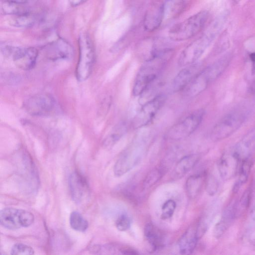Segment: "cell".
I'll use <instances>...</instances> for the list:
<instances>
[{"label": "cell", "instance_id": "cell-41", "mask_svg": "<svg viewBox=\"0 0 255 255\" xmlns=\"http://www.w3.org/2000/svg\"><path fill=\"white\" fill-rule=\"evenodd\" d=\"M254 250L255 251V238L251 243Z\"/></svg>", "mask_w": 255, "mask_h": 255}, {"label": "cell", "instance_id": "cell-26", "mask_svg": "<svg viewBox=\"0 0 255 255\" xmlns=\"http://www.w3.org/2000/svg\"><path fill=\"white\" fill-rule=\"evenodd\" d=\"M252 162L249 158L242 161L239 170V177L233 187V192L237 193L247 181L252 168Z\"/></svg>", "mask_w": 255, "mask_h": 255}, {"label": "cell", "instance_id": "cell-25", "mask_svg": "<svg viewBox=\"0 0 255 255\" xmlns=\"http://www.w3.org/2000/svg\"><path fill=\"white\" fill-rule=\"evenodd\" d=\"M0 11L3 15L12 16L29 12L26 3H20L7 0H1Z\"/></svg>", "mask_w": 255, "mask_h": 255}, {"label": "cell", "instance_id": "cell-3", "mask_svg": "<svg viewBox=\"0 0 255 255\" xmlns=\"http://www.w3.org/2000/svg\"><path fill=\"white\" fill-rule=\"evenodd\" d=\"M209 17L208 11H199L172 26L168 31V36L174 41L189 39L202 30Z\"/></svg>", "mask_w": 255, "mask_h": 255}, {"label": "cell", "instance_id": "cell-20", "mask_svg": "<svg viewBox=\"0 0 255 255\" xmlns=\"http://www.w3.org/2000/svg\"><path fill=\"white\" fill-rule=\"evenodd\" d=\"M235 217V205L229 206L224 211L221 219L214 226L213 232L214 237L216 239L220 238Z\"/></svg>", "mask_w": 255, "mask_h": 255}, {"label": "cell", "instance_id": "cell-42", "mask_svg": "<svg viewBox=\"0 0 255 255\" xmlns=\"http://www.w3.org/2000/svg\"><path fill=\"white\" fill-rule=\"evenodd\" d=\"M238 0V1H239V0Z\"/></svg>", "mask_w": 255, "mask_h": 255}, {"label": "cell", "instance_id": "cell-6", "mask_svg": "<svg viewBox=\"0 0 255 255\" xmlns=\"http://www.w3.org/2000/svg\"><path fill=\"white\" fill-rule=\"evenodd\" d=\"M34 221L33 214L25 210L7 207L0 212V225L8 230H15L28 227Z\"/></svg>", "mask_w": 255, "mask_h": 255}, {"label": "cell", "instance_id": "cell-23", "mask_svg": "<svg viewBox=\"0 0 255 255\" xmlns=\"http://www.w3.org/2000/svg\"><path fill=\"white\" fill-rule=\"evenodd\" d=\"M185 0H165L163 2L164 20L175 18L184 10Z\"/></svg>", "mask_w": 255, "mask_h": 255}, {"label": "cell", "instance_id": "cell-40", "mask_svg": "<svg viewBox=\"0 0 255 255\" xmlns=\"http://www.w3.org/2000/svg\"><path fill=\"white\" fill-rule=\"evenodd\" d=\"M250 90L252 93H255V81L253 82L252 85H251Z\"/></svg>", "mask_w": 255, "mask_h": 255}, {"label": "cell", "instance_id": "cell-12", "mask_svg": "<svg viewBox=\"0 0 255 255\" xmlns=\"http://www.w3.org/2000/svg\"><path fill=\"white\" fill-rule=\"evenodd\" d=\"M72 200L77 204L83 203L88 198L89 189L85 178L78 172L71 173L68 180Z\"/></svg>", "mask_w": 255, "mask_h": 255}, {"label": "cell", "instance_id": "cell-29", "mask_svg": "<svg viewBox=\"0 0 255 255\" xmlns=\"http://www.w3.org/2000/svg\"><path fill=\"white\" fill-rule=\"evenodd\" d=\"M69 222L71 227L74 230L85 232L89 226L88 221L77 211L72 212L70 216Z\"/></svg>", "mask_w": 255, "mask_h": 255}, {"label": "cell", "instance_id": "cell-8", "mask_svg": "<svg viewBox=\"0 0 255 255\" xmlns=\"http://www.w3.org/2000/svg\"><path fill=\"white\" fill-rule=\"evenodd\" d=\"M2 51L4 54L11 56L15 66L23 70H29L35 66L38 54L37 49L34 47L5 46Z\"/></svg>", "mask_w": 255, "mask_h": 255}, {"label": "cell", "instance_id": "cell-27", "mask_svg": "<svg viewBox=\"0 0 255 255\" xmlns=\"http://www.w3.org/2000/svg\"><path fill=\"white\" fill-rule=\"evenodd\" d=\"M127 125L124 122H121L115 126L104 141V144L106 147H111L117 142L126 133Z\"/></svg>", "mask_w": 255, "mask_h": 255}, {"label": "cell", "instance_id": "cell-38", "mask_svg": "<svg viewBox=\"0 0 255 255\" xmlns=\"http://www.w3.org/2000/svg\"><path fill=\"white\" fill-rule=\"evenodd\" d=\"M250 56L253 62V70L255 71V52L251 53Z\"/></svg>", "mask_w": 255, "mask_h": 255}, {"label": "cell", "instance_id": "cell-11", "mask_svg": "<svg viewBox=\"0 0 255 255\" xmlns=\"http://www.w3.org/2000/svg\"><path fill=\"white\" fill-rule=\"evenodd\" d=\"M163 20V2L155 1L149 5L145 12L143 28L147 32L154 31L159 27Z\"/></svg>", "mask_w": 255, "mask_h": 255}, {"label": "cell", "instance_id": "cell-13", "mask_svg": "<svg viewBox=\"0 0 255 255\" xmlns=\"http://www.w3.org/2000/svg\"><path fill=\"white\" fill-rule=\"evenodd\" d=\"M242 161L234 154L232 149L221 157L218 163V169L221 178L225 181L233 178L238 172L240 163Z\"/></svg>", "mask_w": 255, "mask_h": 255}, {"label": "cell", "instance_id": "cell-35", "mask_svg": "<svg viewBox=\"0 0 255 255\" xmlns=\"http://www.w3.org/2000/svg\"><path fill=\"white\" fill-rule=\"evenodd\" d=\"M131 224L129 217L126 215H121L116 220V227L120 231H126L128 230Z\"/></svg>", "mask_w": 255, "mask_h": 255}, {"label": "cell", "instance_id": "cell-37", "mask_svg": "<svg viewBox=\"0 0 255 255\" xmlns=\"http://www.w3.org/2000/svg\"><path fill=\"white\" fill-rule=\"evenodd\" d=\"M87 0H69L70 4L73 7L78 6L84 3Z\"/></svg>", "mask_w": 255, "mask_h": 255}, {"label": "cell", "instance_id": "cell-16", "mask_svg": "<svg viewBox=\"0 0 255 255\" xmlns=\"http://www.w3.org/2000/svg\"><path fill=\"white\" fill-rule=\"evenodd\" d=\"M207 72L206 69H204L196 75L185 89L187 96L194 97L198 95L213 81Z\"/></svg>", "mask_w": 255, "mask_h": 255}, {"label": "cell", "instance_id": "cell-17", "mask_svg": "<svg viewBox=\"0 0 255 255\" xmlns=\"http://www.w3.org/2000/svg\"><path fill=\"white\" fill-rule=\"evenodd\" d=\"M139 159V155L133 151H128L116 162L114 172L116 176H121L129 170Z\"/></svg>", "mask_w": 255, "mask_h": 255}, {"label": "cell", "instance_id": "cell-32", "mask_svg": "<svg viewBox=\"0 0 255 255\" xmlns=\"http://www.w3.org/2000/svg\"><path fill=\"white\" fill-rule=\"evenodd\" d=\"M34 254L33 248L22 243H16L11 248L10 254L12 255H30Z\"/></svg>", "mask_w": 255, "mask_h": 255}, {"label": "cell", "instance_id": "cell-21", "mask_svg": "<svg viewBox=\"0 0 255 255\" xmlns=\"http://www.w3.org/2000/svg\"><path fill=\"white\" fill-rule=\"evenodd\" d=\"M255 149V134H252L240 141L232 149L238 158L242 161L249 158Z\"/></svg>", "mask_w": 255, "mask_h": 255}, {"label": "cell", "instance_id": "cell-5", "mask_svg": "<svg viewBox=\"0 0 255 255\" xmlns=\"http://www.w3.org/2000/svg\"><path fill=\"white\" fill-rule=\"evenodd\" d=\"M246 112L242 110L231 112L222 118L213 127L211 138L214 141L224 139L238 130L244 122Z\"/></svg>", "mask_w": 255, "mask_h": 255}, {"label": "cell", "instance_id": "cell-28", "mask_svg": "<svg viewBox=\"0 0 255 255\" xmlns=\"http://www.w3.org/2000/svg\"><path fill=\"white\" fill-rule=\"evenodd\" d=\"M35 21V16L30 12H28L13 15L10 20V24L14 27L26 28L32 26Z\"/></svg>", "mask_w": 255, "mask_h": 255}, {"label": "cell", "instance_id": "cell-39", "mask_svg": "<svg viewBox=\"0 0 255 255\" xmlns=\"http://www.w3.org/2000/svg\"><path fill=\"white\" fill-rule=\"evenodd\" d=\"M20 3H26L28 1L30 0H7Z\"/></svg>", "mask_w": 255, "mask_h": 255}, {"label": "cell", "instance_id": "cell-4", "mask_svg": "<svg viewBox=\"0 0 255 255\" xmlns=\"http://www.w3.org/2000/svg\"><path fill=\"white\" fill-rule=\"evenodd\" d=\"M78 45L79 54L76 75L79 81H84L91 73L95 52L92 41L86 34H82L79 36Z\"/></svg>", "mask_w": 255, "mask_h": 255}, {"label": "cell", "instance_id": "cell-36", "mask_svg": "<svg viewBox=\"0 0 255 255\" xmlns=\"http://www.w3.org/2000/svg\"><path fill=\"white\" fill-rule=\"evenodd\" d=\"M250 225H255V203L253 205L250 212Z\"/></svg>", "mask_w": 255, "mask_h": 255}, {"label": "cell", "instance_id": "cell-1", "mask_svg": "<svg viewBox=\"0 0 255 255\" xmlns=\"http://www.w3.org/2000/svg\"><path fill=\"white\" fill-rule=\"evenodd\" d=\"M173 49H161L146 60L136 75L132 88L134 96H141L147 88L155 81L166 64L171 58Z\"/></svg>", "mask_w": 255, "mask_h": 255}, {"label": "cell", "instance_id": "cell-31", "mask_svg": "<svg viewBox=\"0 0 255 255\" xmlns=\"http://www.w3.org/2000/svg\"><path fill=\"white\" fill-rule=\"evenodd\" d=\"M162 173L158 168L151 170L145 177L142 184L144 189H147L155 185L161 178Z\"/></svg>", "mask_w": 255, "mask_h": 255}, {"label": "cell", "instance_id": "cell-33", "mask_svg": "<svg viewBox=\"0 0 255 255\" xmlns=\"http://www.w3.org/2000/svg\"><path fill=\"white\" fill-rule=\"evenodd\" d=\"M176 204L174 200L169 199L162 205L161 218L165 220L171 218L176 209Z\"/></svg>", "mask_w": 255, "mask_h": 255}, {"label": "cell", "instance_id": "cell-22", "mask_svg": "<svg viewBox=\"0 0 255 255\" xmlns=\"http://www.w3.org/2000/svg\"><path fill=\"white\" fill-rule=\"evenodd\" d=\"M205 179V175L203 174L192 175L187 178L185 183V189L189 198L194 199L198 195Z\"/></svg>", "mask_w": 255, "mask_h": 255}, {"label": "cell", "instance_id": "cell-7", "mask_svg": "<svg viewBox=\"0 0 255 255\" xmlns=\"http://www.w3.org/2000/svg\"><path fill=\"white\" fill-rule=\"evenodd\" d=\"M205 112L197 110L172 126L167 132V137L172 140H179L189 136L201 124Z\"/></svg>", "mask_w": 255, "mask_h": 255}, {"label": "cell", "instance_id": "cell-10", "mask_svg": "<svg viewBox=\"0 0 255 255\" xmlns=\"http://www.w3.org/2000/svg\"><path fill=\"white\" fill-rule=\"evenodd\" d=\"M23 106L25 110L31 115L46 116L54 110L55 101L49 94H38L27 98Z\"/></svg>", "mask_w": 255, "mask_h": 255}, {"label": "cell", "instance_id": "cell-34", "mask_svg": "<svg viewBox=\"0 0 255 255\" xmlns=\"http://www.w3.org/2000/svg\"><path fill=\"white\" fill-rule=\"evenodd\" d=\"M205 188L210 196H214L217 192L219 183L217 178L213 175H209L205 179Z\"/></svg>", "mask_w": 255, "mask_h": 255}, {"label": "cell", "instance_id": "cell-14", "mask_svg": "<svg viewBox=\"0 0 255 255\" xmlns=\"http://www.w3.org/2000/svg\"><path fill=\"white\" fill-rule=\"evenodd\" d=\"M45 50L48 57L51 59H68L73 53L72 48L65 40L58 38L49 43Z\"/></svg>", "mask_w": 255, "mask_h": 255}, {"label": "cell", "instance_id": "cell-18", "mask_svg": "<svg viewBox=\"0 0 255 255\" xmlns=\"http://www.w3.org/2000/svg\"><path fill=\"white\" fill-rule=\"evenodd\" d=\"M197 154L187 155L180 159L175 166L171 177L173 179H179L183 177L188 171L192 169L199 160Z\"/></svg>", "mask_w": 255, "mask_h": 255}, {"label": "cell", "instance_id": "cell-15", "mask_svg": "<svg viewBox=\"0 0 255 255\" xmlns=\"http://www.w3.org/2000/svg\"><path fill=\"white\" fill-rule=\"evenodd\" d=\"M198 65L193 64L186 66V67L180 71L174 78L172 87L175 92H178L185 90L194 78L199 73Z\"/></svg>", "mask_w": 255, "mask_h": 255}, {"label": "cell", "instance_id": "cell-24", "mask_svg": "<svg viewBox=\"0 0 255 255\" xmlns=\"http://www.w3.org/2000/svg\"><path fill=\"white\" fill-rule=\"evenodd\" d=\"M144 236L152 250L155 251L163 245V238L160 231L154 225L148 223L144 228Z\"/></svg>", "mask_w": 255, "mask_h": 255}, {"label": "cell", "instance_id": "cell-30", "mask_svg": "<svg viewBox=\"0 0 255 255\" xmlns=\"http://www.w3.org/2000/svg\"><path fill=\"white\" fill-rule=\"evenodd\" d=\"M251 199V191L247 189L238 203L235 204L236 216L241 215L249 207Z\"/></svg>", "mask_w": 255, "mask_h": 255}, {"label": "cell", "instance_id": "cell-2", "mask_svg": "<svg viewBox=\"0 0 255 255\" xmlns=\"http://www.w3.org/2000/svg\"><path fill=\"white\" fill-rule=\"evenodd\" d=\"M221 31L218 25L211 23L201 37L190 43L181 52L178 60L179 65L186 66L195 63Z\"/></svg>", "mask_w": 255, "mask_h": 255}, {"label": "cell", "instance_id": "cell-9", "mask_svg": "<svg viewBox=\"0 0 255 255\" xmlns=\"http://www.w3.org/2000/svg\"><path fill=\"white\" fill-rule=\"evenodd\" d=\"M165 99L164 95H158L142 104L141 108L133 119L132 127L138 128L149 124L163 105Z\"/></svg>", "mask_w": 255, "mask_h": 255}, {"label": "cell", "instance_id": "cell-19", "mask_svg": "<svg viewBox=\"0 0 255 255\" xmlns=\"http://www.w3.org/2000/svg\"><path fill=\"white\" fill-rule=\"evenodd\" d=\"M198 238L196 227H190L182 236L178 242L179 252L182 255H189L194 250Z\"/></svg>", "mask_w": 255, "mask_h": 255}]
</instances>
